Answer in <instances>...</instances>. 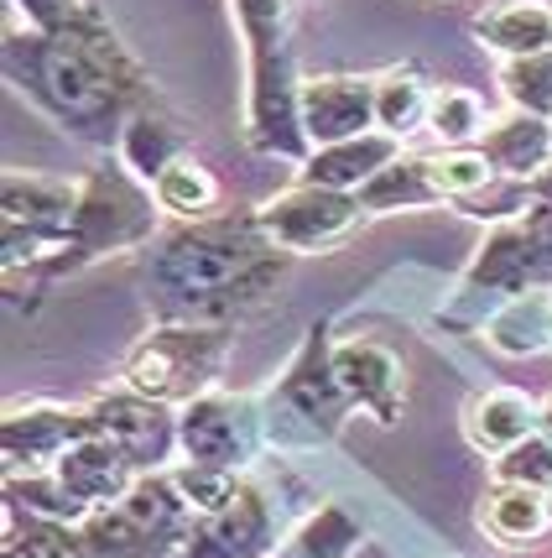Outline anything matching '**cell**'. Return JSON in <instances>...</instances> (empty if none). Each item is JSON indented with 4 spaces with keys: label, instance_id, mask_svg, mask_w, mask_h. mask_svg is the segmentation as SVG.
Segmentation results:
<instances>
[{
    "label": "cell",
    "instance_id": "cell-20",
    "mask_svg": "<svg viewBox=\"0 0 552 558\" xmlns=\"http://www.w3.org/2000/svg\"><path fill=\"white\" fill-rule=\"evenodd\" d=\"M475 37L501 58L552 52V5L548 0H505L475 16Z\"/></svg>",
    "mask_w": 552,
    "mask_h": 558
},
{
    "label": "cell",
    "instance_id": "cell-24",
    "mask_svg": "<svg viewBox=\"0 0 552 558\" xmlns=\"http://www.w3.org/2000/svg\"><path fill=\"white\" fill-rule=\"evenodd\" d=\"M151 198H157V209L172 219H209L219 204V183L209 168H198L188 151L177 157V162H168V168L151 178Z\"/></svg>",
    "mask_w": 552,
    "mask_h": 558
},
{
    "label": "cell",
    "instance_id": "cell-18",
    "mask_svg": "<svg viewBox=\"0 0 552 558\" xmlns=\"http://www.w3.org/2000/svg\"><path fill=\"white\" fill-rule=\"evenodd\" d=\"M542 428V408L531 402L527 391H511V387H495L475 397L469 402V413H464V438L480 449V454H505V449H516L522 438H531Z\"/></svg>",
    "mask_w": 552,
    "mask_h": 558
},
{
    "label": "cell",
    "instance_id": "cell-26",
    "mask_svg": "<svg viewBox=\"0 0 552 558\" xmlns=\"http://www.w3.org/2000/svg\"><path fill=\"white\" fill-rule=\"evenodd\" d=\"M183 157V136H177V125L157 121V116H131V121L121 125V162L136 178H157V172L168 168V162H177Z\"/></svg>",
    "mask_w": 552,
    "mask_h": 558
},
{
    "label": "cell",
    "instance_id": "cell-23",
    "mask_svg": "<svg viewBox=\"0 0 552 558\" xmlns=\"http://www.w3.org/2000/svg\"><path fill=\"white\" fill-rule=\"evenodd\" d=\"M484 340L495 344L501 355H537L552 344V292H516L505 298V308L490 318Z\"/></svg>",
    "mask_w": 552,
    "mask_h": 558
},
{
    "label": "cell",
    "instance_id": "cell-16",
    "mask_svg": "<svg viewBox=\"0 0 552 558\" xmlns=\"http://www.w3.org/2000/svg\"><path fill=\"white\" fill-rule=\"evenodd\" d=\"M548 267H552V256L531 241L527 225H495V235L480 245V256H475V267H469L464 282L516 298V292H531V282Z\"/></svg>",
    "mask_w": 552,
    "mask_h": 558
},
{
    "label": "cell",
    "instance_id": "cell-35",
    "mask_svg": "<svg viewBox=\"0 0 552 558\" xmlns=\"http://www.w3.org/2000/svg\"><path fill=\"white\" fill-rule=\"evenodd\" d=\"M542 434L552 438V397H548V402H542Z\"/></svg>",
    "mask_w": 552,
    "mask_h": 558
},
{
    "label": "cell",
    "instance_id": "cell-1",
    "mask_svg": "<svg viewBox=\"0 0 552 558\" xmlns=\"http://www.w3.org/2000/svg\"><path fill=\"white\" fill-rule=\"evenodd\" d=\"M157 288L183 318H209L256 303L277 277V245L250 225H193L162 241L151 262Z\"/></svg>",
    "mask_w": 552,
    "mask_h": 558
},
{
    "label": "cell",
    "instance_id": "cell-13",
    "mask_svg": "<svg viewBox=\"0 0 552 558\" xmlns=\"http://www.w3.org/2000/svg\"><path fill=\"white\" fill-rule=\"evenodd\" d=\"M89 423L115 438L136 464H162L177 444V417L168 413V402H151L131 387L115 391V397H99L89 408Z\"/></svg>",
    "mask_w": 552,
    "mask_h": 558
},
{
    "label": "cell",
    "instance_id": "cell-31",
    "mask_svg": "<svg viewBox=\"0 0 552 558\" xmlns=\"http://www.w3.org/2000/svg\"><path fill=\"white\" fill-rule=\"evenodd\" d=\"M5 558H84V548H78V533H69V522L32 517L22 533L16 511H11V522H5Z\"/></svg>",
    "mask_w": 552,
    "mask_h": 558
},
{
    "label": "cell",
    "instance_id": "cell-32",
    "mask_svg": "<svg viewBox=\"0 0 552 558\" xmlns=\"http://www.w3.org/2000/svg\"><path fill=\"white\" fill-rule=\"evenodd\" d=\"M172 486L183 490V501L193 507V517H204V511H219L235 501V490H241V481H235V470H214V464H177L172 470Z\"/></svg>",
    "mask_w": 552,
    "mask_h": 558
},
{
    "label": "cell",
    "instance_id": "cell-2",
    "mask_svg": "<svg viewBox=\"0 0 552 558\" xmlns=\"http://www.w3.org/2000/svg\"><path fill=\"white\" fill-rule=\"evenodd\" d=\"M250 58V146L271 157H308V131L297 110L303 78L292 73L287 48V0H235Z\"/></svg>",
    "mask_w": 552,
    "mask_h": 558
},
{
    "label": "cell",
    "instance_id": "cell-27",
    "mask_svg": "<svg viewBox=\"0 0 552 558\" xmlns=\"http://www.w3.org/2000/svg\"><path fill=\"white\" fill-rule=\"evenodd\" d=\"M428 131L438 136L443 146H475L490 131V116H484V99L475 89H438L428 105Z\"/></svg>",
    "mask_w": 552,
    "mask_h": 558
},
{
    "label": "cell",
    "instance_id": "cell-11",
    "mask_svg": "<svg viewBox=\"0 0 552 558\" xmlns=\"http://www.w3.org/2000/svg\"><path fill=\"white\" fill-rule=\"evenodd\" d=\"M271 537H277V522L266 511L261 490L241 486L235 501L219 511H204L198 522L183 537V558H266L271 554Z\"/></svg>",
    "mask_w": 552,
    "mask_h": 558
},
{
    "label": "cell",
    "instance_id": "cell-17",
    "mask_svg": "<svg viewBox=\"0 0 552 558\" xmlns=\"http://www.w3.org/2000/svg\"><path fill=\"white\" fill-rule=\"evenodd\" d=\"M402 157V136L391 131H365V136H349V142H329L308 151V168H303V183H323V189H344V194H360L365 183Z\"/></svg>",
    "mask_w": 552,
    "mask_h": 558
},
{
    "label": "cell",
    "instance_id": "cell-5",
    "mask_svg": "<svg viewBox=\"0 0 552 558\" xmlns=\"http://www.w3.org/2000/svg\"><path fill=\"white\" fill-rule=\"evenodd\" d=\"M360 194H344V189H323V183H303L287 194L266 198L256 209V230L277 251H292V256H312V251H334L344 245L355 230H360Z\"/></svg>",
    "mask_w": 552,
    "mask_h": 558
},
{
    "label": "cell",
    "instance_id": "cell-30",
    "mask_svg": "<svg viewBox=\"0 0 552 558\" xmlns=\"http://www.w3.org/2000/svg\"><path fill=\"white\" fill-rule=\"evenodd\" d=\"M490 481H495V486H531V490H548L552 496V438L531 434V438H522L516 449L495 454Z\"/></svg>",
    "mask_w": 552,
    "mask_h": 558
},
{
    "label": "cell",
    "instance_id": "cell-22",
    "mask_svg": "<svg viewBox=\"0 0 552 558\" xmlns=\"http://www.w3.org/2000/svg\"><path fill=\"white\" fill-rule=\"evenodd\" d=\"M432 204H443V194H438V183H432L428 157H407V151H402L396 162H385V168L360 189V209H365V215L432 209Z\"/></svg>",
    "mask_w": 552,
    "mask_h": 558
},
{
    "label": "cell",
    "instance_id": "cell-3",
    "mask_svg": "<svg viewBox=\"0 0 552 558\" xmlns=\"http://www.w3.org/2000/svg\"><path fill=\"white\" fill-rule=\"evenodd\" d=\"M188 511L193 507L183 501V490L172 486V470L142 475L115 507L89 511L78 522V548L84 558H151L162 548H183Z\"/></svg>",
    "mask_w": 552,
    "mask_h": 558
},
{
    "label": "cell",
    "instance_id": "cell-34",
    "mask_svg": "<svg viewBox=\"0 0 552 558\" xmlns=\"http://www.w3.org/2000/svg\"><path fill=\"white\" fill-rule=\"evenodd\" d=\"M527 189H531V204H552V162L537 172V178H531Z\"/></svg>",
    "mask_w": 552,
    "mask_h": 558
},
{
    "label": "cell",
    "instance_id": "cell-33",
    "mask_svg": "<svg viewBox=\"0 0 552 558\" xmlns=\"http://www.w3.org/2000/svg\"><path fill=\"white\" fill-rule=\"evenodd\" d=\"M355 543H360V527L344 517L339 507H323L312 517L303 537H297V554L303 558H349L355 554Z\"/></svg>",
    "mask_w": 552,
    "mask_h": 558
},
{
    "label": "cell",
    "instance_id": "cell-15",
    "mask_svg": "<svg viewBox=\"0 0 552 558\" xmlns=\"http://www.w3.org/2000/svg\"><path fill=\"white\" fill-rule=\"evenodd\" d=\"M78 215V189L63 178L42 172H5V225H26L32 235H42L63 251Z\"/></svg>",
    "mask_w": 552,
    "mask_h": 558
},
{
    "label": "cell",
    "instance_id": "cell-7",
    "mask_svg": "<svg viewBox=\"0 0 552 558\" xmlns=\"http://www.w3.org/2000/svg\"><path fill=\"white\" fill-rule=\"evenodd\" d=\"M318 335H323V329H312V340L297 350V361L287 365V376H282V387H277L282 417H287V423H303L312 434V444L334 434L339 423H344V413L355 408L334 376V350H323Z\"/></svg>",
    "mask_w": 552,
    "mask_h": 558
},
{
    "label": "cell",
    "instance_id": "cell-6",
    "mask_svg": "<svg viewBox=\"0 0 552 558\" xmlns=\"http://www.w3.org/2000/svg\"><path fill=\"white\" fill-rule=\"evenodd\" d=\"M151 204L157 198H142L121 172H95L78 189V215H73V230L63 241L58 267H84L95 256H110L121 245L146 241L151 235Z\"/></svg>",
    "mask_w": 552,
    "mask_h": 558
},
{
    "label": "cell",
    "instance_id": "cell-14",
    "mask_svg": "<svg viewBox=\"0 0 552 558\" xmlns=\"http://www.w3.org/2000/svg\"><path fill=\"white\" fill-rule=\"evenodd\" d=\"M334 376L344 397L365 408L376 423H396L402 402H407V381H402V361L370 340H349L334 344Z\"/></svg>",
    "mask_w": 552,
    "mask_h": 558
},
{
    "label": "cell",
    "instance_id": "cell-8",
    "mask_svg": "<svg viewBox=\"0 0 552 558\" xmlns=\"http://www.w3.org/2000/svg\"><path fill=\"white\" fill-rule=\"evenodd\" d=\"M177 444L193 464H214V470H241L250 454V408L230 391H204L183 402L177 413Z\"/></svg>",
    "mask_w": 552,
    "mask_h": 558
},
{
    "label": "cell",
    "instance_id": "cell-12",
    "mask_svg": "<svg viewBox=\"0 0 552 558\" xmlns=\"http://www.w3.org/2000/svg\"><path fill=\"white\" fill-rule=\"evenodd\" d=\"M95 428L89 408H52V402H32V408H11L5 413V475H37L52 470V460L69 449L73 438Z\"/></svg>",
    "mask_w": 552,
    "mask_h": 558
},
{
    "label": "cell",
    "instance_id": "cell-21",
    "mask_svg": "<svg viewBox=\"0 0 552 558\" xmlns=\"http://www.w3.org/2000/svg\"><path fill=\"white\" fill-rule=\"evenodd\" d=\"M480 527L505 548H527L552 533V501L548 490L531 486H495L480 507Z\"/></svg>",
    "mask_w": 552,
    "mask_h": 558
},
{
    "label": "cell",
    "instance_id": "cell-19",
    "mask_svg": "<svg viewBox=\"0 0 552 558\" xmlns=\"http://www.w3.org/2000/svg\"><path fill=\"white\" fill-rule=\"evenodd\" d=\"M480 151L495 162V172L516 178V183H531L552 162V121L511 110L505 121H490V131L480 136Z\"/></svg>",
    "mask_w": 552,
    "mask_h": 558
},
{
    "label": "cell",
    "instance_id": "cell-10",
    "mask_svg": "<svg viewBox=\"0 0 552 558\" xmlns=\"http://www.w3.org/2000/svg\"><path fill=\"white\" fill-rule=\"evenodd\" d=\"M52 475H58V486L69 490L84 511L115 507L125 490L142 481V475H136V460H131L110 434H99V428H89L84 438H73L69 449L52 460Z\"/></svg>",
    "mask_w": 552,
    "mask_h": 558
},
{
    "label": "cell",
    "instance_id": "cell-29",
    "mask_svg": "<svg viewBox=\"0 0 552 558\" xmlns=\"http://www.w3.org/2000/svg\"><path fill=\"white\" fill-rule=\"evenodd\" d=\"M501 89L511 110H527L552 121V52H531V58H505L501 63Z\"/></svg>",
    "mask_w": 552,
    "mask_h": 558
},
{
    "label": "cell",
    "instance_id": "cell-25",
    "mask_svg": "<svg viewBox=\"0 0 552 558\" xmlns=\"http://www.w3.org/2000/svg\"><path fill=\"white\" fill-rule=\"evenodd\" d=\"M428 84L417 78V69H391L376 78V125L391 136H412L417 125H428Z\"/></svg>",
    "mask_w": 552,
    "mask_h": 558
},
{
    "label": "cell",
    "instance_id": "cell-4",
    "mask_svg": "<svg viewBox=\"0 0 552 558\" xmlns=\"http://www.w3.org/2000/svg\"><path fill=\"white\" fill-rule=\"evenodd\" d=\"M230 355V335L214 329V324H168L157 335H146L131 361H125V387L151 397V402H193L204 391H214L219 381V365Z\"/></svg>",
    "mask_w": 552,
    "mask_h": 558
},
{
    "label": "cell",
    "instance_id": "cell-28",
    "mask_svg": "<svg viewBox=\"0 0 552 558\" xmlns=\"http://www.w3.org/2000/svg\"><path fill=\"white\" fill-rule=\"evenodd\" d=\"M428 168H432L438 194L454 198V204L495 183V162L484 157L480 146H443V151H432V157H428Z\"/></svg>",
    "mask_w": 552,
    "mask_h": 558
},
{
    "label": "cell",
    "instance_id": "cell-9",
    "mask_svg": "<svg viewBox=\"0 0 552 558\" xmlns=\"http://www.w3.org/2000/svg\"><path fill=\"white\" fill-rule=\"evenodd\" d=\"M297 110H303V131L312 146L365 136V131H376V78L312 73L297 89Z\"/></svg>",
    "mask_w": 552,
    "mask_h": 558
}]
</instances>
